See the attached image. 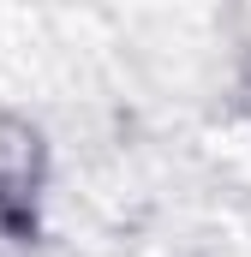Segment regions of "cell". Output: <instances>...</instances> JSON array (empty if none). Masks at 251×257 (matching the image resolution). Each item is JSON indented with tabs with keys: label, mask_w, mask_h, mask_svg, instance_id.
<instances>
[{
	"label": "cell",
	"mask_w": 251,
	"mask_h": 257,
	"mask_svg": "<svg viewBox=\"0 0 251 257\" xmlns=\"http://www.w3.org/2000/svg\"><path fill=\"white\" fill-rule=\"evenodd\" d=\"M36 162H42L36 132L0 120V197H6V203H24V209H30V192H36Z\"/></svg>",
	"instance_id": "1"
},
{
	"label": "cell",
	"mask_w": 251,
	"mask_h": 257,
	"mask_svg": "<svg viewBox=\"0 0 251 257\" xmlns=\"http://www.w3.org/2000/svg\"><path fill=\"white\" fill-rule=\"evenodd\" d=\"M24 233H30V209L0 197V245H12V239H24Z\"/></svg>",
	"instance_id": "2"
}]
</instances>
